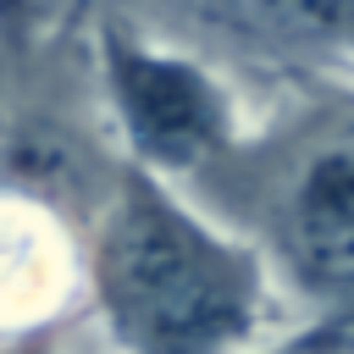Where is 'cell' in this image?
<instances>
[{
	"label": "cell",
	"instance_id": "7a4b0ae2",
	"mask_svg": "<svg viewBox=\"0 0 354 354\" xmlns=\"http://www.w3.org/2000/svg\"><path fill=\"white\" fill-rule=\"evenodd\" d=\"M315 315L354 304V83H288L266 122L183 188Z\"/></svg>",
	"mask_w": 354,
	"mask_h": 354
},
{
	"label": "cell",
	"instance_id": "52a82bcc",
	"mask_svg": "<svg viewBox=\"0 0 354 354\" xmlns=\"http://www.w3.org/2000/svg\"><path fill=\"white\" fill-rule=\"evenodd\" d=\"M11 61H17V33H11V22L0 17V94H6V83H11Z\"/></svg>",
	"mask_w": 354,
	"mask_h": 354
},
{
	"label": "cell",
	"instance_id": "ba28073f",
	"mask_svg": "<svg viewBox=\"0 0 354 354\" xmlns=\"http://www.w3.org/2000/svg\"><path fill=\"white\" fill-rule=\"evenodd\" d=\"M332 6H337V17H343V22H348V33H354V0H332Z\"/></svg>",
	"mask_w": 354,
	"mask_h": 354
},
{
	"label": "cell",
	"instance_id": "6da1fadb",
	"mask_svg": "<svg viewBox=\"0 0 354 354\" xmlns=\"http://www.w3.org/2000/svg\"><path fill=\"white\" fill-rule=\"evenodd\" d=\"M282 310L271 266L183 188L122 166L88 227V315L111 354H243Z\"/></svg>",
	"mask_w": 354,
	"mask_h": 354
},
{
	"label": "cell",
	"instance_id": "8992f818",
	"mask_svg": "<svg viewBox=\"0 0 354 354\" xmlns=\"http://www.w3.org/2000/svg\"><path fill=\"white\" fill-rule=\"evenodd\" d=\"M66 332H72V321L66 326H44V332H28V337H6L0 354H77L66 343Z\"/></svg>",
	"mask_w": 354,
	"mask_h": 354
},
{
	"label": "cell",
	"instance_id": "3957f363",
	"mask_svg": "<svg viewBox=\"0 0 354 354\" xmlns=\"http://www.w3.org/2000/svg\"><path fill=\"white\" fill-rule=\"evenodd\" d=\"M88 55L116 149L171 188L205 177L249 127L227 66L183 39L122 17H94Z\"/></svg>",
	"mask_w": 354,
	"mask_h": 354
},
{
	"label": "cell",
	"instance_id": "277c9868",
	"mask_svg": "<svg viewBox=\"0 0 354 354\" xmlns=\"http://www.w3.org/2000/svg\"><path fill=\"white\" fill-rule=\"evenodd\" d=\"M88 310V227L17 183H0V337L66 326Z\"/></svg>",
	"mask_w": 354,
	"mask_h": 354
},
{
	"label": "cell",
	"instance_id": "5b68a950",
	"mask_svg": "<svg viewBox=\"0 0 354 354\" xmlns=\"http://www.w3.org/2000/svg\"><path fill=\"white\" fill-rule=\"evenodd\" d=\"M243 354H354V310H326V315H310L299 332H282V337H260L254 348Z\"/></svg>",
	"mask_w": 354,
	"mask_h": 354
}]
</instances>
